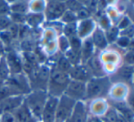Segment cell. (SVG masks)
Listing matches in <instances>:
<instances>
[{"label":"cell","mask_w":134,"mask_h":122,"mask_svg":"<svg viewBox=\"0 0 134 122\" xmlns=\"http://www.w3.org/2000/svg\"><path fill=\"white\" fill-rule=\"evenodd\" d=\"M48 97L47 91L42 90H32L29 94L25 96L24 102L26 106L38 121H41V116Z\"/></svg>","instance_id":"obj_2"},{"label":"cell","mask_w":134,"mask_h":122,"mask_svg":"<svg viewBox=\"0 0 134 122\" xmlns=\"http://www.w3.org/2000/svg\"><path fill=\"white\" fill-rule=\"evenodd\" d=\"M65 57L68 59V61L73 66H77L81 64V59H80V54L77 53V52L73 51L71 49H69L65 54H63Z\"/></svg>","instance_id":"obj_27"},{"label":"cell","mask_w":134,"mask_h":122,"mask_svg":"<svg viewBox=\"0 0 134 122\" xmlns=\"http://www.w3.org/2000/svg\"><path fill=\"white\" fill-rule=\"evenodd\" d=\"M59 21L62 24L66 25V24L69 23H75V22H78V18H77L76 13L72 12L70 10H66L65 13L63 14V16H61V18L59 19Z\"/></svg>","instance_id":"obj_30"},{"label":"cell","mask_w":134,"mask_h":122,"mask_svg":"<svg viewBox=\"0 0 134 122\" xmlns=\"http://www.w3.org/2000/svg\"><path fill=\"white\" fill-rule=\"evenodd\" d=\"M4 84H5V81H3V80H2L1 78H0V87H2V86H3Z\"/></svg>","instance_id":"obj_51"},{"label":"cell","mask_w":134,"mask_h":122,"mask_svg":"<svg viewBox=\"0 0 134 122\" xmlns=\"http://www.w3.org/2000/svg\"><path fill=\"white\" fill-rule=\"evenodd\" d=\"M101 119L104 120L105 122H118L119 113L115 108H108L106 113L104 114V117Z\"/></svg>","instance_id":"obj_31"},{"label":"cell","mask_w":134,"mask_h":122,"mask_svg":"<svg viewBox=\"0 0 134 122\" xmlns=\"http://www.w3.org/2000/svg\"><path fill=\"white\" fill-rule=\"evenodd\" d=\"M126 49H127L128 52H134V37L133 38H131L129 46H128V48Z\"/></svg>","instance_id":"obj_49"},{"label":"cell","mask_w":134,"mask_h":122,"mask_svg":"<svg viewBox=\"0 0 134 122\" xmlns=\"http://www.w3.org/2000/svg\"><path fill=\"white\" fill-rule=\"evenodd\" d=\"M5 84L8 86L16 96H27L32 91L28 78L23 72L19 74H11Z\"/></svg>","instance_id":"obj_5"},{"label":"cell","mask_w":134,"mask_h":122,"mask_svg":"<svg viewBox=\"0 0 134 122\" xmlns=\"http://www.w3.org/2000/svg\"><path fill=\"white\" fill-rule=\"evenodd\" d=\"M7 31L10 33V35L12 36V37L14 38V40H18V34H19V26L16 25V24H11L8 27V28L7 29Z\"/></svg>","instance_id":"obj_41"},{"label":"cell","mask_w":134,"mask_h":122,"mask_svg":"<svg viewBox=\"0 0 134 122\" xmlns=\"http://www.w3.org/2000/svg\"><path fill=\"white\" fill-rule=\"evenodd\" d=\"M95 47L91 40V37L82 40V46L80 50L81 64H86L94 55H95Z\"/></svg>","instance_id":"obj_15"},{"label":"cell","mask_w":134,"mask_h":122,"mask_svg":"<svg viewBox=\"0 0 134 122\" xmlns=\"http://www.w3.org/2000/svg\"><path fill=\"white\" fill-rule=\"evenodd\" d=\"M12 24L9 18V15H5V16H0V32L7 30L9 26Z\"/></svg>","instance_id":"obj_40"},{"label":"cell","mask_w":134,"mask_h":122,"mask_svg":"<svg viewBox=\"0 0 134 122\" xmlns=\"http://www.w3.org/2000/svg\"><path fill=\"white\" fill-rule=\"evenodd\" d=\"M65 122H71V121H70V119H68V120H66Z\"/></svg>","instance_id":"obj_52"},{"label":"cell","mask_w":134,"mask_h":122,"mask_svg":"<svg viewBox=\"0 0 134 122\" xmlns=\"http://www.w3.org/2000/svg\"><path fill=\"white\" fill-rule=\"evenodd\" d=\"M69 81H70V78L69 74L58 71L52 67L50 70L47 93L48 96L59 98L62 95H64Z\"/></svg>","instance_id":"obj_1"},{"label":"cell","mask_w":134,"mask_h":122,"mask_svg":"<svg viewBox=\"0 0 134 122\" xmlns=\"http://www.w3.org/2000/svg\"><path fill=\"white\" fill-rule=\"evenodd\" d=\"M127 105L129 106V108L132 110V112L134 113V90H131L128 93Z\"/></svg>","instance_id":"obj_47"},{"label":"cell","mask_w":134,"mask_h":122,"mask_svg":"<svg viewBox=\"0 0 134 122\" xmlns=\"http://www.w3.org/2000/svg\"><path fill=\"white\" fill-rule=\"evenodd\" d=\"M123 61L126 66L134 67V52H126L123 57Z\"/></svg>","instance_id":"obj_43"},{"label":"cell","mask_w":134,"mask_h":122,"mask_svg":"<svg viewBox=\"0 0 134 122\" xmlns=\"http://www.w3.org/2000/svg\"><path fill=\"white\" fill-rule=\"evenodd\" d=\"M10 75H11V73H10V71H9L7 64V62H5V59L3 56V57H0V78H1L3 81H5Z\"/></svg>","instance_id":"obj_29"},{"label":"cell","mask_w":134,"mask_h":122,"mask_svg":"<svg viewBox=\"0 0 134 122\" xmlns=\"http://www.w3.org/2000/svg\"><path fill=\"white\" fill-rule=\"evenodd\" d=\"M58 103V97L48 96L41 116V122H54L56 110Z\"/></svg>","instance_id":"obj_11"},{"label":"cell","mask_w":134,"mask_h":122,"mask_svg":"<svg viewBox=\"0 0 134 122\" xmlns=\"http://www.w3.org/2000/svg\"><path fill=\"white\" fill-rule=\"evenodd\" d=\"M77 27H78V22L75 23H69L66 24L63 27V30H62V35L65 36L68 38H70L72 37L77 36Z\"/></svg>","instance_id":"obj_26"},{"label":"cell","mask_w":134,"mask_h":122,"mask_svg":"<svg viewBox=\"0 0 134 122\" xmlns=\"http://www.w3.org/2000/svg\"><path fill=\"white\" fill-rule=\"evenodd\" d=\"M120 36H123V37H127L129 38H133L134 37V24L132 23L129 27L122 31H120Z\"/></svg>","instance_id":"obj_45"},{"label":"cell","mask_w":134,"mask_h":122,"mask_svg":"<svg viewBox=\"0 0 134 122\" xmlns=\"http://www.w3.org/2000/svg\"><path fill=\"white\" fill-rule=\"evenodd\" d=\"M9 14H10V10H9L8 1L0 0V16H5V15Z\"/></svg>","instance_id":"obj_42"},{"label":"cell","mask_w":134,"mask_h":122,"mask_svg":"<svg viewBox=\"0 0 134 122\" xmlns=\"http://www.w3.org/2000/svg\"><path fill=\"white\" fill-rule=\"evenodd\" d=\"M0 122H16L13 113H2L0 114Z\"/></svg>","instance_id":"obj_46"},{"label":"cell","mask_w":134,"mask_h":122,"mask_svg":"<svg viewBox=\"0 0 134 122\" xmlns=\"http://www.w3.org/2000/svg\"><path fill=\"white\" fill-rule=\"evenodd\" d=\"M91 40L94 44L95 48L99 50H104L109 46L108 41L105 36V32L99 27H96V29L91 35Z\"/></svg>","instance_id":"obj_18"},{"label":"cell","mask_w":134,"mask_h":122,"mask_svg":"<svg viewBox=\"0 0 134 122\" xmlns=\"http://www.w3.org/2000/svg\"><path fill=\"white\" fill-rule=\"evenodd\" d=\"M24 96H13L0 102V114L2 113H13L24 103Z\"/></svg>","instance_id":"obj_12"},{"label":"cell","mask_w":134,"mask_h":122,"mask_svg":"<svg viewBox=\"0 0 134 122\" xmlns=\"http://www.w3.org/2000/svg\"><path fill=\"white\" fill-rule=\"evenodd\" d=\"M131 24H132V22H131V18L127 16H124L121 18V19L120 20V22H119V24L116 26V27H118L120 31H122V30H124V29L127 28V27H129Z\"/></svg>","instance_id":"obj_39"},{"label":"cell","mask_w":134,"mask_h":122,"mask_svg":"<svg viewBox=\"0 0 134 122\" xmlns=\"http://www.w3.org/2000/svg\"><path fill=\"white\" fill-rule=\"evenodd\" d=\"M13 96H16V95L14 94V92L11 90V89L8 86L4 84L2 87H0V102L8 98V97H13Z\"/></svg>","instance_id":"obj_34"},{"label":"cell","mask_w":134,"mask_h":122,"mask_svg":"<svg viewBox=\"0 0 134 122\" xmlns=\"http://www.w3.org/2000/svg\"><path fill=\"white\" fill-rule=\"evenodd\" d=\"M76 102L77 101L73 100L66 95H62L58 98L54 122H65L70 119Z\"/></svg>","instance_id":"obj_6"},{"label":"cell","mask_w":134,"mask_h":122,"mask_svg":"<svg viewBox=\"0 0 134 122\" xmlns=\"http://www.w3.org/2000/svg\"><path fill=\"white\" fill-rule=\"evenodd\" d=\"M10 13L14 14L27 15L29 13V1L16 0V1H8Z\"/></svg>","instance_id":"obj_21"},{"label":"cell","mask_w":134,"mask_h":122,"mask_svg":"<svg viewBox=\"0 0 134 122\" xmlns=\"http://www.w3.org/2000/svg\"><path fill=\"white\" fill-rule=\"evenodd\" d=\"M67 10L65 1H57L50 0L46 2V8L44 11V16L46 22L59 21L61 16Z\"/></svg>","instance_id":"obj_7"},{"label":"cell","mask_w":134,"mask_h":122,"mask_svg":"<svg viewBox=\"0 0 134 122\" xmlns=\"http://www.w3.org/2000/svg\"><path fill=\"white\" fill-rule=\"evenodd\" d=\"M39 122H41V121H39Z\"/></svg>","instance_id":"obj_54"},{"label":"cell","mask_w":134,"mask_h":122,"mask_svg":"<svg viewBox=\"0 0 134 122\" xmlns=\"http://www.w3.org/2000/svg\"><path fill=\"white\" fill-rule=\"evenodd\" d=\"M133 75H134V67L131 66H122L119 70L116 71L114 78L120 79L121 82H127L131 83L133 82Z\"/></svg>","instance_id":"obj_20"},{"label":"cell","mask_w":134,"mask_h":122,"mask_svg":"<svg viewBox=\"0 0 134 122\" xmlns=\"http://www.w3.org/2000/svg\"><path fill=\"white\" fill-rule=\"evenodd\" d=\"M108 110V104L105 102V100L99 98L95 100V102L91 104V112L94 114V116L99 117V115H104Z\"/></svg>","instance_id":"obj_23"},{"label":"cell","mask_w":134,"mask_h":122,"mask_svg":"<svg viewBox=\"0 0 134 122\" xmlns=\"http://www.w3.org/2000/svg\"><path fill=\"white\" fill-rule=\"evenodd\" d=\"M87 65L90 67V71H91L92 75L94 78H102V77L106 76L105 73L104 67L102 65V62L99 59V57L97 55H94L91 59L87 62Z\"/></svg>","instance_id":"obj_17"},{"label":"cell","mask_w":134,"mask_h":122,"mask_svg":"<svg viewBox=\"0 0 134 122\" xmlns=\"http://www.w3.org/2000/svg\"><path fill=\"white\" fill-rule=\"evenodd\" d=\"M104 32L108 41V44H113L114 42H116L118 37H120V30H119V28L116 26H112L108 30Z\"/></svg>","instance_id":"obj_24"},{"label":"cell","mask_w":134,"mask_h":122,"mask_svg":"<svg viewBox=\"0 0 134 122\" xmlns=\"http://www.w3.org/2000/svg\"><path fill=\"white\" fill-rule=\"evenodd\" d=\"M88 110L84 101H77L70 116L71 122H87L88 120Z\"/></svg>","instance_id":"obj_14"},{"label":"cell","mask_w":134,"mask_h":122,"mask_svg":"<svg viewBox=\"0 0 134 122\" xmlns=\"http://www.w3.org/2000/svg\"><path fill=\"white\" fill-rule=\"evenodd\" d=\"M50 68L47 65H39L27 77L32 90L47 91L50 76Z\"/></svg>","instance_id":"obj_4"},{"label":"cell","mask_w":134,"mask_h":122,"mask_svg":"<svg viewBox=\"0 0 134 122\" xmlns=\"http://www.w3.org/2000/svg\"><path fill=\"white\" fill-rule=\"evenodd\" d=\"M64 95L75 101H84L86 98V83L70 79Z\"/></svg>","instance_id":"obj_9"},{"label":"cell","mask_w":134,"mask_h":122,"mask_svg":"<svg viewBox=\"0 0 134 122\" xmlns=\"http://www.w3.org/2000/svg\"><path fill=\"white\" fill-rule=\"evenodd\" d=\"M125 95H127V91H125V88L123 86L120 85H119L118 88H116V89H113L112 93H111V97L116 100H118V102L121 101V99L123 98Z\"/></svg>","instance_id":"obj_33"},{"label":"cell","mask_w":134,"mask_h":122,"mask_svg":"<svg viewBox=\"0 0 134 122\" xmlns=\"http://www.w3.org/2000/svg\"><path fill=\"white\" fill-rule=\"evenodd\" d=\"M95 20L92 18L78 21V27H77V36L82 40L91 37L92 33L96 29Z\"/></svg>","instance_id":"obj_13"},{"label":"cell","mask_w":134,"mask_h":122,"mask_svg":"<svg viewBox=\"0 0 134 122\" xmlns=\"http://www.w3.org/2000/svg\"><path fill=\"white\" fill-rule=\"evenodd\" d=\"M5 48L1 43V41H0V57H3V56L5 55Z\"/></svg>","instance_id":"obj_50"},{"label":"cell","mask_w":134,"mask_h":122,"mask_svg":"<svg viewBox=\"0 0 134 122\" xmlns=\"http://www.w3.org/2000/svg\"><path fill=\"white\" fill-rule=\"evenodd\" d=\"M13 115L15 117L16 122H39L31 114L30 110L26 106L25 102L13 112Z\"/></svg>","instance_id":"obj_16"},{"label":"cell","mask_w":134,"mask_h":122,"mask_svg":"<svg viewBox=\"0 0 134 122\" xmlns=\"http://www.w3.org/2000/svg\"><path fill=\"white\" fill-rule=\"evenodd\" d=\"M52 67L56 68L57 70H58V71H61V72L66 73V74H69L71 67H72V65L68 61V59H66L63 54H60L59 57L57 59L56 63H55L54 67Z\"/></svg>","instance_id":"obj_22"},{"label":"cell","mask_w":134,"mask_h":122,"mask_svg":"<svg viewBox=\"0 0 134 122\" xmlns=\"http://www.w3.org/2000/svg\"><path fill=\"white\" fill-rule=\"evenodd\" d=\"M133 83H134V75H133Z\"/></svg>","instance_id":"obj_53"},{"label":"cell","mask_w":134,"mask_h":122,"mask_svg":"<svg viewBox=\"0 0 134 122\" xmlns=\"http://www.w3.org/2000/svg\"><path fill=\"white\" fill-rule=\"evenodd\" d=\"M46 22L43 13H32L29 12L26 16V25L31 29H37L42 27L43 24Z\"/></svg>","instance_id":"obj_19"},{"label":"cell","mask_w":134,"mask_h":122,"mask_svg":"<svg viewBox=\"0 0 134 122\" xmlns=\"http://www.w3.org/2000/svg\"><path fill=\"white\" fill-rule=\"evenodd\" d=\"M26 16L27 15H21V14H14V13H10L9 14V18L13 24L21 26L26 24Z\"/></svg>","instance_id":"obj_35"},{"label":"cell","mask_w":134,"mask_h":122,"mask_svg":"<svg viewBox=\"0 0 134 122\" xmlns=\"http://www.w3.org/2000/svg\"><path fill=\"white\" fill-rule=\"evenodd\" d=\"M45 0H37V1H29V12L32 13H43L44 14L46 8Z\"/></svg>","instance_id":"obj_25"},{"label":"cell","mask_w":134,"mask_h":122,"mask_svg":"<svg viewBox=\"0 0 134 122\" xmlns=\"http://www.w3.org/2000/svg\"><path fill=\"white\" fill-rule=\"evenodd\" d=\"M99 27L102 29L103 31H106L109 27H112L110 19H109V16H107V15H102V16H100V18H99Z\"/></svg>","instance_id":"obj_36"},{"label":"cell","mask_w":134,"mask_h":122,"mask_svg":"<svg viewBox=\"0 0 134 122\" xmlns=\"http://www.w3.org/2000/svg\"><path fill=\"white\" fill-rule=\"evenodd\" d=\"M69 76L70 79L83 82V83H87L88 80L93 78V75L87 64L73 66L69 71Z\"/></svg>","instance_id":"obj_10"},{"label":"cell","mask_w":134,"mask_h":122,"mask_svg":"<svg viewBox=\"0 0 134 122\" xmlns=\"http://www.w3.org/2000/svg\"><path fill=\"white\" fill-rule=\"evenodd\" d=\"M65 4L68 10H70L74 13H77L84 7L82 5V2L80 1H65Z\"/></svg>","instance_id":"obj_37"},{"label":"cell","mask_w":134,"mask_h":122,"mask_svg":"<svg viewBox=\"0 0 134 122\" xmlns=\"http://www.w3.org/2000/svg\"><path fill=\"white\" fill-rule=\"evenodd\" d=\"M70 48L69 47V38L66 37L65 36L60 35L58 37V50L61 54H65L68 50Z\"/></svg>","instance_id":"obj_28"},{"label":"cell","mask_w":134,"mask_h":122,"mask_svg":"<svg viewBox=\"0 0 134 122\" xmlns=\"http://www.w3.org/2000/svg\"><path fill=\"white\" fill-rule=\"evenodd\" d=\"M87 122H103V120L99 117H97V116H90V117L88 118Z\"/></svg>","instance_id":"obj_48"},{"label":"cell","mask_w":134,"mask_h":122,"mask_svg":"<svg viewBox=\"0 0 134 122\" xmlns=\"http://www.w3.org/2000/svg\"><path fill=\"white\" fill-rule=\"evenodd\" d=\"M76 16H77V18H78V21H81V20L91 18V13H90V11L88 10V8L83 7L82 8L80 9V10L76 13Z\"/></svg>","instance_id":"obj_38"},{"label":"cell","mask_w":134,"mask_h":122,"mask_svg":"<svg viewBox=\"0 0 134 122\" xmlns=\"http://www.w3.org/2000/svg\"><path fill=\"white\" fill-rule=\"evenodd\" d=\"M69 47H70L69 49L80 54L81 46H82V39L80 38L78 36H75V37L69 38Z\"/></svg>","instance_id":"obj_32"},{"label":"cell","mask_w":134,"mask_h":122,"mask_svg":"<svg viewBox=\"0 0 134 122\" xmlns=\"http://www.w3.org/2000/svg\"><path fill=\"white\" fill-rule=\"evenodd\" d=\"M110 87V79L109 77L105 76L102 78H92L86 83V98L96 99L100 98L106 95Z\"/></svg>","instance_id":"obj_3"},{"label":"cell","mask_w":134,"mask_h":122,"mask_svg":"<svg viewBox=\"0 0 134 122\" xmlns=\"http://www.w3.org/2000/svg\"><path fill=\"white\" fill-rule=\"evenodd\" d=\"M4 57L11 74H19L23 72V59L20 51L15 48H9L5 50Z\"/></svg>","instance_id":"obj_8"},{"label":"cell","mask_w":134,"mask_h":122,"mask_svg":"<svg viewBox=\"0 0 134 122\" xmlns=\"http://www.w3.org/2000/svg\"><path fill=\"white\" fill-rule=\"evenodd\" d=\"M130 40H131V38H129V37L120 36V37H118V39H117L116 44L121 48H127L128 46H129Z\"/></svg>","instance_id":"obj_44"}]
</instances>
